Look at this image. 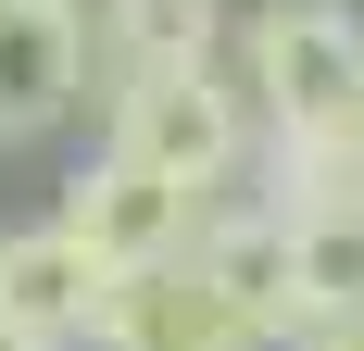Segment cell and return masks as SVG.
I'll return each mask as SVG.
<instances>
[{
	"label": "cell",
	"instance_id": "cell-4",
	"mask_svg": "<svg viewBox=\"0 0 364 351\" xmlns=\"http://www.w3.org/2000/svg\"><path fill=\"white\" fill-rule=\"evenodd\" d=\"M75 26H88V101H113V88H139V75L226 63L239 0H75Z\"/></svg>",
	"mask_w": 364,
	"mask_h": 351
},
{
	"label": "cell",
	"instance_id": "cell-2",
	"mask_svg": "<svg viewBox=\"0 0 364 351\" xmlns=\"http://www.w3.org/2000/svg\"><path fill=\"white\" fill-rule=\"evenodd\" d=\"M101 151L151 163L164 188H188V201H226V188L264 163V126H252V101H239L226 63H188V75L113 88V101H101Z\"/></svg>",
	"mask_w": 364,
	"mask_h": 351
},
{
	"label": "cell",
	"instance_id": "cell-6",
	"mask_svg": "<svg viewBox=\"0 0 364 351\" xmlns=\"http://www.w3.org/2000/svg\"><path fill=\"white\" fill-rule=\"evenodd\" d=\"M88 351H264L252 326H239V301H226L201 264H139V276L101 288V326H88Z\"/></svg>",
	"mask_w": 364,
	"mask_h": 351
},
{
	"label": "cell",
	"instance_id": "cell-3",
	"mask_svg": "<svg viewBox=\"0 0 364 351\" xmlns=\"http://www.w3.org/2000/svg\"><path fill=\"white\" fill-rule=\"evenodd\" d=\"M201 213L188 188H164L151 163H126V151H88V163L63 176V201H50V226H63L101 276H139V264H176L188 239H201Z\"/></svg>",
	"mask_w": 364,
	"mask_h": 351
},
{
	"label": "cell",
	"instance_id": "cell-5",
	"mask_svg": "<svg viewBox=\"0 0 364 351\" xmlns=\"http://www.w3.org/2000/svg\"><path fill=\"white\" fill-rule=\"evenodd\" d=\"M88 113V26L75 0H0V151H38Z\"/></svg>",
	"mask_w": 364,
	"mask_h": 351
},
{
	"label": "cell",
	"instance_id": "cell-1",
	"mask_svg": "<svg viewBox=\"0 0 364 351\" xmlns=\"http://www.w3.org/2000/svg\"><path fill=\"white\" fill-rule=\"evenodd\" d=\"M226 75L264 139H314L364 113V0H252L226 38Z\"/></svg>",
	"mask_w": 364,
	"mask_h": 351
},
{
	"label": "cell",
	"instance_id": "cell-7",
	"mask_svg": "<svg viewBox=\"0 0 364 351\" xmlns=\"http://www.w3.org/2000/svg\"><path fill=\"white\" fill-rule=\"evenodd\" d=\"M188 264H201V276H214L226 301H239V326H252L264 351H289V339H301V288H289V213L264 201V188H252V201L226 188V201L201 213Z\"/></svg>",
	"mask_w": 364,
	"mask_h": 351
},
{
	"label": "cell",
	"instance_id": "cell-11",
	"mask_svg": "<svg viewBox=\"0 0 364 351\" xmlns=\"http://www.w3.org/2000/svg\"><path fill=\"white\" fill-rule=\"evenodd\" d=\"M0 351H38V339H26V326H13V314H0Z\"/></svg>",
	"mask_w": 364,
	"mask_h": 351
},
{
	"label": "cell",
	"instance_id": "cell-10",
	"mask_svg": "<svg viewBox=\"0 0 364 351\" xmlns=\"http://www.w3.org/2000/svg\"><path fill=\"white\" fill-rule=\"evenodd\" d=\"M289 351H364V314H339V326H314V339H289Z\"/></svg>",
	"mask_w": 364,
	"mask_h": 351
},
{
	"label": "cell",
	"instance_id": "cell-8",
	"mask_svg": "<svg viewBox=\"0 0 364 351\" xmlns=\"http://www.w3.org/2000/svg\"><path fill=\"white\" fill-rule=\"evenodd\" d=\"M101 264L38 213V226H0V314L26 326L38 351H88V326H101Z\"/></svg>",
	"mask_w": 364,
	"mask_h": 351
},
{
	"label": "cell",
	"instance_id": "cell-9",
	"mask_svg": "<svg viewBox=\"0 0 364 351\" xmlns=\"http://www.w3.org/2000/svg\"><path fill=\"white\" fill-rule=\"evenodd\" d=\"M289 288H301V339L364 314V213H289Z\"/></svg>",
	"mask_w": 364,
	"mask_h": 351
}]
</instances>
